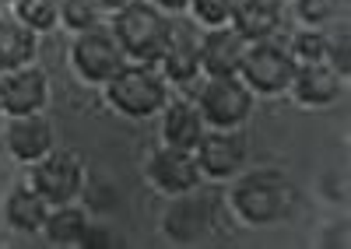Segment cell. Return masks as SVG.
I'll return each instance as SVG.
<instances>
[{
  "label": "cell",
  "mask_w": 351,
  "mask_h": 249,
  "mask_svg": "<svg viewBox=\"0 0 351 249\" xmlns=\"http://www.w3.org/2000/svg\"><path fill=\"white\" fill-rule=\"evenodd\" d=\"M60 18L67 29L88 32V29H95V4L92 0H60Z\"/></svg>",
  "instance_id": "obj_21"
},
{
  "label": "cell",
  "mask_w": 351,
  "mask_h": 249,
  "mask_svg": "<svg viewBox=\"0 0 351 249\" xmlns=\"http://www.w3.org/2000/svg\"><path fill=\"white\" fill-rule=\"evenodd\" d=\"M327 60L341 77H348V70H351V39H348V32H341L337 39H327Z\"/></svg>",
  "instance_id": "obj_24"
},
{
  "label": "cell",
  "mask_w": 351,
  "mask_h": 249,
  "mask_svg": "<svg viewBox=\"0 0 351 249\" xmlns=\"http://www.w3.org/2000/svg\"><path fill=\"white\" fill-rule=\"evenodd\" d=\"M106 95H109V105L120 109L123 116H152L158 109H165V102H169L165 81L144 64L141 67L123 64L106 81Z\"/></svg>",
  "instance_id": "obj_2"
},
{
  "label": "cell",
  "mask_w": 351,
  "mask_h": 249,
  "mask_svg": "<svg viewBox=\"0 0 351 249\" xmlns=\"http://www.w3.org/2000/svg\"><path fill=\"white\" fill-rule=\"evenodd\" d=\"M84 228H88V218H84V211L74 207V204H53V211H49L46 221H43L46 239L56 242V246H81Z\"/></svg>",
  "instance_id": "obj_19"
},
{
  "label": "cell",
  "mask_w": 351,
  "mask_h": 249,
  "mask_svg": "<svg viewBox=\"0 0 351 249\" xmlns=\"http://www.w3.org/2000/svg\"><path fill=\"white\" fill-rule=\"evenodd\" d=\"M81 246L84 249H102V246H112V235L106 228H92V225H88L84 235H81Z\"/></svg>",
  "instance_id": "obj_26"
},
{
  "label": "cell",
  "mask_w": 351,
  "mask_h": 249,
  "mask_svg": "<svg viewBox=\"0 0 351 249\" xmlns=\"http://www.w3.org/2000/svg\"><path fill=\"white\" fill-rule=\"evenodd\" d=\"M32 57H36V32L21 21L0 18V74L28 67Z\"/></svg>",
  "instance_id": "obj_18"
},
{
  "label": "cell",
  "mask_w": 351,
  "mask_h": 249,
  "mask_svg": "<svg viewBox=\"0 0 351 249\" xmlns=\"http://www.w3.org/2000/svg\"><path fill=\"white\" fill-rule=\"evenodd\" d=\"M197 151V165H200V176H215V179H225V176H236L239 165H243V141L228 130H204L200 144L193 148Z\"/></svg>",
  "instance_id": "obj_12"
},
{
  "label": "cell",
  "mask_w": 351,
  "mask_h": 249,
  "mask_svg": "<svg viewBox=\"0 0 351 249\" xmlns=\"http://www.w3.org/2000/svg\"><path fill=\"white\" fill-rule=\"evenodd\" d=\"M291 92L302 105H330L341 92V74L324 64V60H309V64H295V74H291Z\"/></svg>",
  "instance_id": "obj_14"
},
{
  "label": "cell",
  "mask_w": 351,
  "mask_h": 249,
  "mask_svg": "<svg viewBox=\"0 0 351 249\" xmlns=\"http://www.w3.org/2000/svg\"><path fill=\"white\" fill-rule=\"evenodd\" d=\"M197 109L215 130H232L250 116L253 92L239 77H208L197 92Z\"/></svg>",
  "instance_id": "obj_5"
},
{
  "label": "cell",
  "mask_w": 351,
  "mask_h": 249,
  "mask_svg": "<svg viewBox=\"0 0 351 249\" xmlns=\"http://www.w3.org/2000/svg\"><path fill=\"white\" fill-rule=\"evenodd\" d=\"M299 14H302V21L319 25V21L330 18V4L327 0H299Z\"/></svg>",
  "instance_id": "obj_25"
},
{
  "label": "cell",
  "mask_w": 351,
  "mask_h": 249,
  "mask_svg": "<svg viewBox=\"0 0 351 249\" xmlns=\"http://www.w3.org/2000/svg\"><path fill=\"white\" fill-rule=\"evenodd\" d=\"M46 105V74L39 67H18L0 77V109L8 116L39 113Z\"/></svg>",
  "instance_id": "obj_9"
},
{
  "label": "cell",
  "mask_w": 351,
  "mask_h": 249,
  "mask_svg": "<svg viewBox=\"0 0 351 249\" xmlns=\"http://www.w3.org/2000/svg\"><path fill=\"white\" fill-rule=\"evenodd\" d=\"M162 67L169 74V81L176 85H190L200 70V39L193 36V29L186 21H176L169 25V39H165V49H162Z\"/></svg>",
  "instance_id": "obj_11"
},
{
  "label": "cell",
  "mask_w": 351,
  "mask_h": 249,
  "mask_svg": "<svg viewBox=\"0 0 351 249\" xmlns=\"http://www.w3.org/2000/svg\"><path fill=\"white\" fill-rule=\"evenodd\" d=\"M0 4H14V0H0Z\"/></svg>",
  "instance_id": "obj_29"
},
{
  "label": "cell",
  "mask_w": 351,
  "mask_h": 249,
  "mask_svg": "<svg viewBox=\"0 0 351 249\" xmlns=\"http://www.w3.org/2000/svg\"><path fill=\"white\" fill-rule=\"evenodd\" d=\"M148 176L152 183L162 189V193H190L197 189L200 183V165L193 158V151H183V148H162L152 155L148 161Z\"/></svg>",
  "instance_id": "obj_10"
},
{
  "label": "cell",
  "mask_w": 351,
  "mask_h": 249,
  "mask_svg": "<svg viewBox=\"0 0 351 249\" xmlns=\"http://www.w3.org/2000/svg\"><path fill=\"white\" fill-rule=\"evenodd\" d=\"M155 4H162L169 11H183V8H190V0H155Z\"/></svg>",
  "instance_id": "obj_28"
},
{
  "label": "cell",
  "mask_w": 351,
  "mask_h": 249,
  "mask_svg": "<svg viewBox=\"0 0 351 249\" xmlns=\"http://www.w3.org/2000/svg\"><path fill=\"white\" fill-rule=\"evenodd\" d=\"M95 8H106V11H120L123 4H130V0H92Z\"/></svg>",
  "instance_id": "obj_27"
},
{
  "label": "cell",
  "mask_w": 351,
  "mask_h": 249,
  "mask_svg": "<svg viewBox=\"0 0 351 249\" xmlns=\"http://www.w3.org/2000/svg\"><path fill=\"white\" fill-rule=\"evenodd\" d=\"M243 53L246 39L232 25H218L200 39V70L208 77H239Z\"/></svg>",
  "instance_id": "obj_8"
},
{
  "label": "cell",
  "mask_w": 351,
  "mask_h": 249,
  "mask_svg": "<svg viewBox=\"0 0 351 249\" xmlns=\"http://www.w3.org/2000/svg\"><path fill=\"white\" fill-rule=\"evenodd\" d=\"M123 57L127 53L120 49L116 36L102 32V29H88L77 36L74 49H71V60H74V70L92 81V85H106V81L123 67Z\"/></svg>",
  "instance_id": "obj_6"
},
{
  "label": "cell",
  "mask_w": 351,
  "mask_h": 249,
  "mask_svg": "<svg viewBox=\"0 0 351 249\" xmlns=\"http://www.w3.org/2000/svg\"><path fill=\"white\" fill-rule=\"evenodd\" d=\"M32 165H36V169H32V186L43 193L49 204H71L81 193L84 172H81V161L74 155L49 151V155H43Z\"/></svg>",
  "instance_id": "obj_7"
},
{
  "label": "cell",
  "mask_w": 351,
  "mask_h": 249,
  "mask_svg": "<svg viewBox=\"0 0 351 249\" xmlns=\"http://www.w3.org/2000/svg\"><path fill=\"white\" fill-rule=\"evenodd\" d=\"M295 64L299 60L291 57L288 46H278L271 39L246 42L243 64H239V81L256 95H278V92H288Z\"/></svg>",
  "instance_id": "obj_3"
},
{
  "label": "cell",
  "mask_w": 351,
  "mask_h": 249,
  "mask_svg": "<svg viewBox=\"0 0 351 249\" xmlns=\"http://www.w3.org/2000/svg\"><path fill=\"white\" fill-rule=\"evenodd\" d=\"M8 151L18 158V161H39L43 155L53 151V127L39 116V113H25V116H14L8 123Z\"/></svg>",
  "instance_id": "obj_13"
},
{
  "label": "cell",
  "mask_w": 351,
  "mask_h": 249,
  "mask_svg": "<svg viewBox=\"0 0 351 249\" xmlns=\"http://www.w3.org/2000/svg\"><path fill=\"white\" fill-rule=\"evenodd\" d=\"M0 113H4V109H0Z\"/></svg>",
  "instance_id": "obj_30"
},
{
  "label": "cell",
  "mask_w": 351,
  "mask_h": 249,
  "mask_svg": "<svg viewBox=\"0 0 351 249\" xmlns=\"http://www.w3.org/2000/svg\"><path fill=\"white\" fill-rule=\"evenodd\" d=\"M291 57L309 64V60H327V36L324 32H299L291 42Z\"/></svg>",
  "instance_id": "obj_23"
},
{
  "label": "cell",
  "mask_w": 351,
  "mask_h": 249,
  "mask_svg": "<svg viewBox=\"0 0 351 249\" xmlns=\"http://www.w3.org/2000/svg\"><path fill=\"white\" fill-rule=\"evenodd\" d=\"M193 14L211 25V29H218V25H228L232 21V8H236V0H190Z\"/></svg>",
  "instance_id": "obj_22"
},
{
  "label": "cell",
  "mask_w": 351,
  "mask_h": 249,
  "mask_svg": "<svg viewBox=\"0 0 351 249\" xmlns=\"http://www.w3.org/2000/svg\"><path fill=\"white\" fill-rule=\"evenodd\" d=\"M232 29H236L246 42L271 39L281 29V4L278 0H236L232 8Z\"/></svg>",
  "instance_id": "obj_15"
},
{
  "label": "cell",
  "mask_w": 351,
  "mask_h": 249,
  "mask_svg": "<svg viewBox=\"0 0 351 249\" xmlns=\"http://www.w3.org/2000/svg\"><path fill=\"white\" fill-rule=\"evenodd\" d=\"M288 204H291V189L274 172H253L232 189V207L250 225H271V221L285 218Z\"/></svg>",
  "instance_id": "obj_4"
},
{
  "label": "cell",
  "mask_w": 351,
  "mask_h": 249,
  "mask_svg": "<svg viewBox=\"0 0 351 249\" xmlns=\"http://www.w3.org/2000/svg\"><path fill=\"white\" fill-rule=\"evenodd\" d=\"M162 133L169 148H183L193 151L204 137V116L200 109L190 102H165V120H162Z\"/></svg>",
  "instance_id": "obj_16"
},
{
  "label": "cell",
  "mask_w": 351,
  "mask_h": 249,
  "mask_svg": "<svg viewBox=\"0 0 351 249\" xmlns=\"http://www.w3.org/2000/svg\"><path fill=\"white\" fill-rule=\"evenodd\" d=\"M112 36L120 42V49L127 57L152 64L162 57L165 39H169V21L162 18V11L155 4H141V0H130L120 11L112 14Z\"/></svg>",
  "instance_id": "obj_1"
},
{
  "label": "cell",
  "mask_w": 351,
  "mask_h": 249,
  "mask_svg": "<svg viewBox=\"0 0 351 249\" xmlns=\"http://www.w3.org/2000/svg\"><path fill=\"white\" fill-rule=\"evenodd\" d=\"M49 214V200L36 186H18L8 193V204H4V218L8 225L18 228V232H39L43 221Z\"/></svg>",
  "instance_id": "obj_17"
},
{
  "label": "cell",
  "mask_w": 351,
  "mask_h": 249,
  "mask_svg": "<svg viewBox=\"0 0 351 249\" xmlns=\"http://www.w3.org/2000/svg\"><path fill=\"white\" fill-rule=\"evenodd\" d=\"M14 11L18 21L28 25L32 32H46L60 18V0H14Z\"/></svg>",
  "instance_id": "obj_20"
}]
</instances>
